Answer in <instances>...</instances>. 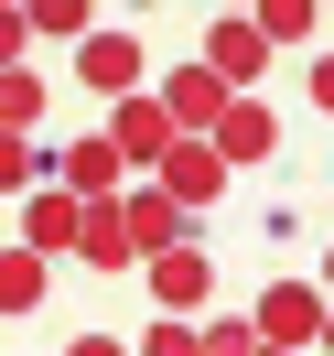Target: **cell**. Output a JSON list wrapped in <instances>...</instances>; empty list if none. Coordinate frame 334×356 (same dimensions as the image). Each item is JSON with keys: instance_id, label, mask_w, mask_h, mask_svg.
Wrapping results in <instances>:
<instances>
[{"instance_id": "16", "label": "cell", "mask_w": 334, "mask_h": 356, "mask_svg": "<svg viewBox=\"0 0 334 356\" xmlns=\"http://www.w3.org/2000/svg\"><path fill=\"white\" fill-rule=\"evenodd\" d=\"M22 33H97V0H22Z\"/></svg>"}, {"instance_id": "20", "label": "cell", "mask_w": 334, "mask_h": 356, "mask_svg": "<svg viewBox=\"0 0 334 356\" xmlns=\"http://www.w3.org/2000/svg\"><path fill=\"white\" fill-rule=\"evenodd\" d=\"M22 54H33V33H22V11H0V76L22 65Z\"/></svg>"}, {"instance_id": "25", "label": "cell", "mask_w": 334, "mask_h": 356, "mask_svg": "<svg viewBox=\"0 0 334 356\" xmlns=\"http://www.w3.org/2000/svg\"><path fill=\"white\" fill-rule=\"evenodd\" d=\"M119 11H151V0H119Z\"/></svg>"}, {"instance_id": "1", "label": "cell", "mask_w": 334, "mask_h": 356, "mask_svg": "<svg viewBox=\"0 0 334 356\" xmlns=\"http://www.w3.org/2000/svg\"><path fill=\"white\" fill-rule=\"evenodd\" d=\"M140 291H151L173 324H194V313L216 302V259H205L194 238H173V248H151V259H140Z\"/></svg>"}, {"instance_id": "18", "label": "cell", "mask_w": 334, "mask_h": 356, "mask_svg": "<svg viewBox=\"0 0 334 356\" xmlns=\"http://www.w3.org/2000/svg\"><path fill=\"white\" fill-rule=\"evenodd\" d=\"M130 356H205V334H194V324H173V313H162V324H151V334H140V346H130Z\"/></svg>"}, {"instance_id": "22", "label": "cell", "mask_w": 334, "mask_h": 356, "mask_svg": "<svg viewBox=\"0 0 334 356\" xmlns=\"http://www.w3.org/2000/svg\"><path fill=\"white\" fill-rule=\"evenodd\" d=\"M65 356H130V346H119V334H76Z\"/></svg>"}, {"instance_id": "28", "label": "cell", "mask_w": 334, "mask_h": 356, "mask_svg": "<svg viewBox=\"0 0 334 356\" xmlns=\"http://www.w3.org/2000/svg\"><path fill=\"white\" fill-rule=\"evenodd\" d=\"M226 11H248V0H226Z\"/></svg>"}, {"instance_id": "12", "label": "cell", "mask_w": 334, "mask_h": 356, "mask_svg": "<svg viewBox=\"0 0 334 356\" xmlns=\"http://www.w3.org/2000/svg\"><path fill=\"white\" fill-rule=\"evenodd\" d=\"M76 259H87V270H140V259H130V227H119V195H108V205H87Z\"/></svg>"}, {"instance_id": "3", "label": "cell", "mask_w": 334, "mask_h": 356, "mask_svg": "<svg viewBox=\"0 0 334 356\" xmlns=\"http://www.w3.org/2000/svg\"><path fill=\"white\" fill-rule=\"evenodd\" d=\"M205 152H216L226 173H248V162H281V108H269V97H226V119L205 130Z\"/></svg>"}, {"instance_id": "29", "label": "cell", "mask_w": 334, "mask_h": 356, "mask_svg": "<svg viewBox=\"0 0 334 356\" xmlns=\"http://www.w3.org/2000/svg\"><path fill=\"white\" fill-rule=\"evenodd\" d=\"M324 22H334V0H324Z\"/></svg>"}, {"instance_id": "15", "label": "cell", "mask_w": 334, "mask_h": 356, "mask_svg": "<svg viewBox=\"0 0 334 356\" xmlns=\"http://www.w3.org/2000/svg\"><path fill=\"white\" fill-rule=\"evenodd\" d=\"M33 119H44V76L11 65V76H0V130H22V140H33Z\"/></svg>"}, {"instance_id": "8", "label": "cell", "mask_w": 334, "mask_h": 356, "mask_svg": "<svg viewBox=\"0 0 334 356\" xmlns=\"http://www.w3.org/2000/svg\"><path fill=\"white\" fill-rule=\"evenodd\" d=\"M76 76H87V97H130V87H140V33L97 22L87 44H76Z\"/></svg>"}, {"instance_id": "26", "label": "cell", "mask_w": 334, "mask_h": 356, "mask_svg": "<svg viewBox=\"0 0 334 356\" xmlns=\"http://www.w3.org/2000/svg\"><path fill=\"white\" fill-rule=\"evenodd\" d=\"M248 356H281V346H248Z\"/></svg>"}, {"instance_id": "19", "label": "cell", "mask_w": 334, "mask_h": 356, "mask_svg": "<svg viewBox=\"0 0 334 356\" xmlns=\"http://www.w3.org/2000/svg\"><path fill=\"white\" fill-rule=\"evenodd\" d=\"M194 334H205V356H248V346H259L248 313H216V324H194Z\"/></svg>"}, {"instance_id": "10", "label": "cell", "mask_w": 334, "mask_h": 356, "mask_svg": "<svg viewBox=\"0 0 334 356\" xmlns=\"http://www.w3.org/2000/svg\"><path fill=\"white\" fill-rule=\"evenodd\" d=\"M76 227H87V205H76L65 184H44V195L22 205V248H33V259H54V248H76Z\"/></svg>"}, {"instance_id": "23", "label": "cell", "mask_w": 334, "mask_h": 356, "mask_svg": "<svg viewBox=\"0 0 334 356\" xmlns=\"http://www.w3.org/2000/svg\"><path fill=\"white\" fill-rule=\"evenodd\" d=\"M312 356H334V302H324V334H312Z\"/></svg>"}, {"instance_id": "11", "label": "cell", "mask_w": 334, "mask_h": 356, "mask_svg": "<svg viewBox=\"0 0 334 356\" xmlns=\"http://www.w3.org/2000/svg\"><path fill=\"white\" fill-rule=\"evenodd\" d=\"M119 227H130V259H151V248H173V238H183V205L140 184V195H119Z\"/></svg>"}, {"instance_id": "17", "label": "cell", "mask_w": 334, "mask_h": 356, "mask_svg": "<svg viewBox=\"0 0 334 356\" xmlns=\"http://www.w3.org/2000/svg\"><path fill=\"white\" fill-rule=\"evenodd\" d=\"M44 173H54V162L33 152L22 130H0V195H22V184H44Z\"/></svg>"}, {"instance_id": "13", "label": "cell", "mask_w": 334, "mask_h": 356, "mask_svg": "<svg viewBox=\"0 0 334 356\" xmlns=\"http://www.w3.org/2000/svg\"><path fill=\"white\" fill-rule=\"evenodd\" d=\"M54 291V259H33V248H0V313H33Z\"/></svg>"}, {"instance_id": "4", "label": "cell", "mask_w": 334, "mask_h": 356, "mask_svg": "<svg viewBox=\"0 0 334 356\" xmlns=\"http://www.w3.org/2000/svg\"><path fill=\"white\" fill-rule=\"evenodd\" d=\"M97 140H108L130 173H151V162L173 152V119L151 108V87H130V97H108V130H97Z\"/></svg>"}, {"instance_id": "2", "label": "cell", "mask_w": 334, "mask_h": 356, "mask_svg": "<svg viewBox=\"0 0 334 356\" xmlns=\"http://www.w3.org/2000/svg\"><path fill=\"white\" fill-rule=\"evenodd\" d=\"M248 334L281 346V356H312V334H324V291H312V281H269L259 313H248Z\"/></svg>"}, {"instance_id": "21", "label": "cell", "mask_w": 334, "mask_h": 356, "mask_svg": "<svg viewBox=\"0 0 334 356\" xmlns=\"http://www.w3.org/2000/svg\"><path fill=\"white\" fill-rule=\"evenodd\" d=\"M312 108H334V54H312Z\"/></svg>"}, {"instance_id": "7", "label": "cell", "mask_w": 334, "mask_h": 356, "mask_svg": "<svg viewBox=\"0 0 334 356\" xmlns=\"http://www.w3.org/2000/svg\"><path fill=\"white\" fill-rule=\"evenodd\" d=\"M151 195H173L183 216H194V205H216V195H226V162L205 152V140H173V152L151 162Z\"/></svg>"}, {"instance_id": "27", "label": "cell", "mask_w": 334, "mask_h": 356, "mask_svg": "<svg viewBox=\"0 0 334 356\" xmlns=\"http://www.w3.org/2000/svg\"><path fill=\"white\" fill-rule=\"evenodd\" d=\"M0 11H22V0H0Z\"/></svg>"}, {"instance_id": "6", "label": "cell", "mask_w": 334, "mask_h": 356, "mask_svg": "<svg viewBox=\"0 0 334 356\" xmlns=\"http://www.w3.org/2000/svg\"><path fill=\"white\" fill-rule=\"evenodd\" d=\"M151 108L173 119V140H205V130H216V119H226V87H216V76H205V65H173V76H162V87H151Z\"/></svg>"}, {"instance_id": "14", "label": "cell", "mask_w": 334, "mask_h": 356, "mask_svg": "<svg viewBox=\"0 0 334 356\" xmlns=\"http://www.w3.org/2000/svg\"><path fill=\"white\" fill-rule=\"evenodd\" d=\"M312 22H324V0H248V33L259 44H302Z\"/></svg>"}, {"instance_id": "9", "label": "cell", "mask_w": 334, "mask_h": 356, "mask_svg": "<svg viewBox=\"0 0 334 356\" xmlns=\"http://www.w3.org/2000/svg\"><path fill=\"white\" fill-rule=\"evenodd\" d=\"M54 184H65L76 205H108V195H130V162H119L108 140L87 130V140H76V152H54Z\"/></svg>"}, {"instance_id": "24", "label": "cell", "mask_w": 334, "mask_h": 356, "mask_svg": "<svg viewBox=\"0 0 334 356\" xmlns=\"http://www.w3.org/2000/svg\"><path fill=\"white\" fill-rule=\"evenodd\" d=\"M312 291H324V302H334V248H324V281H312Z\"/></svg>"}, {"instance_id": "5", "label": "cell", "mask_w": 334, "mask_h": 356, "mask_svg": "<svg viewBox=\"0 0 334 356\" xmlns=\"http://www.w3.org/2000/svg\"><path fill=\"white\" fill-rule=\"evenodd\" d=\"M194 65L216 76L226 97H248V87H259V76H269V44H259V33H248V11H226V22L205 33V54H194Z\"/></svg>"}]
</instances>
